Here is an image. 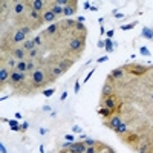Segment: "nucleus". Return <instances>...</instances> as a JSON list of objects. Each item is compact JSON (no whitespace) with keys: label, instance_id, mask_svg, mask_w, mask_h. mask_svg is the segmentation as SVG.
<instances>
[{"label":"nucleus","instance_id":"nucleus-1","mask_svg":"<svg viewBox=\"0 0 153 153\" xmlns=\"http://www.w3.org/2000/svg\"><path fill=\"white\" fill-rule=\"evenodd\" d=\"M49 80H46V72H44L43 68H37L31 75V83H32V87L34 89H40V87H44L46 83Z\"/></svg>","mask_w":153,"mask_h":153},{"label":"nucleus","instance_id":"nucleus-2","mask_svg":"<svg viewBox=\"0 0 153 153\" xmlns=\"http://www.w3.org/2000/svg\"><path fill=\"white\" fill-rule=\"evenodd\" d=\"M86 46V32L84 34H81V37H75V38H72L69 41L68 44V49L72 52H77V54H81L83 49Z\"/></svg>","mask_w":153,"mask_h":153},{"label":"nucleus","instance_id":"nucleus-3","mask_svg":"<svg viewBox=\"0 0 153 153\" xmlns=\"http://www.w3.org/2000/svg\"><path fill=\"white\" fill-rule=\"evenodd\" d=\"M123 68L126 69V72H129V74H132V75H135V77H141L147 71H150V68L142 66V64H127V66H123Z\"/></svg>","mask_w":153,"mask_h":153},{"label":"nucleus","instance_id":"nucleus-4","mask_svg":"<svg viewBox=\"0 0 153 153\" xmlns=\"http://www.w3.org/2000/svg\"><path fill=\"white\" fill-rule=\"evenodd\" d=\"M115 95V86H113V81L107 80L103 86V90H101V100H106L109 97H113Z\"/></svg>","mask_w":153,"mask_h":153},{"label":"nucleus","instance_id":"nucleus-5","mask_svg":"<svg viewBox=\"0 0 153 153\" xmlns=\"http://www.w3.org/2000/svg\"><path fill=\"white\" fill-rule=\"evenodd\" d=\"M123 123H124V121L121 119V117H119V115H117V113H113L112 117L109 118V121H104V126L109 127V129H112V130L115 132Z\"/></svg>","mask_w":153,"mask_h":153},{"label":"nucleus","instance_id":"nucleus-6","mask_svg":"<svg viewBox=\"0 0 153 153\" xmlns=\"http://www.w3.org/2000/svg\"><path fill=\"white\" fill-rule=\"evenodd\" d=\"M25 80H26V74H22V72H17V71H11L9 84L19 86V84H23Z\"/></svg>","mask_w":153,"mask_h":153},{"label":"nucleus","instance_id":"nucleus-7","mask_svg":"<svg viewBox=\"0 0 153 153\" xmlns=\"http://www.w3.org/2000/svg\"><path fill=\"white\" fill-rule=\"evenodd\" d=\"M46 3L48 2H44V0H31V2H28V6H29V9H34L37 12H44Z\"/></svg>","mask_w":153,"mask_h":153},{"label":"nucleus","instance_id":"nucleus-8","mask_svg":"<svg viewBox=\"0 0 153 153\" xmlns=\"http://www.w3.org/2000/svg\"><path fill=\"white\" fill-rule=\"evenodd\" d=\"M126 69L123 68H117V69H113L112 72L109 74V75H107V78H109V80H112V81H115V80H123L124 77H126Z\"/></svg>","mask_w":153,"mask_h":153},{"label":"nucleus","instance_id":"nucleus-9","mask_svg":"<svg viewBox=\"0 0 153 153\" xmlns=\"http://www.w3.org/2000/svg\"><path fill=\"white\" fill-rule=\"evenodd\" d=\"M117 97H109V98H106V100H101V107H106V109H109V110H113L117 109V106H119V104H117Z\"/></svg>","mask_w":153,"mask_h":153},{"label":"nucleus","instance_id":"nucleus-10","mask_svg":"<svg viewBox=\"0 0 153 153\" xmlns=\"http://www.w3.org/2000/svg\"><path fill=\"white\" fill-rule=\"evenodd\" d=\"M9 78H11V72L6 66H2L0 68V86H5L6 83H9Z\"/></svg>","mask_w":153,"mask_h":153},{"label":"nucleus","instance_id":"nucleus-11","mask_svg":"<svg viewBox=\"0 0 153 153\" xmlns=\"http://www.w3.org/2000/svg\"><path fill=\"white\" fill-rule=\"evenodd\" d=\"M77 5H78V2H75V0L69 2L68 5L64 6V9H63V15H64V17H71V15L75 14V12H77Z\"/></svg>","mask_w":153,"mask_h":153},{"label":"nucleus","instance_id":"nucleus-12","mask_svg":"<svg viewBox=\"0 0 153 153\" xmlns=\"http://www.w3.org/2000/svg\"><path fill=\"white\" fill-rule=\"evenodd\" d=\"M71 153H86V150H87V146H86L84 142H74L71 148H68Z\"/></svg>","mask_w":153,"mask_h":153},{"label":"nucleus","instance_id":"nucleus-13","mask_svg":"<svg viewBox=\"0 0 153 153\" xmlns=\"http://www.w3.org/2000/svg\"><path fill=\"white\" fill-rule=\"evenodd\" d=\"M12 58H15L17 61H23L26 58V51H25L23 48H15L14 51H12Z\"/></svg>","mask_w":153,"mask_h":153},{"label":"nucleus","instance_id":"nucleus-14","mask_svg":"<svg viewBox=\"0 0 153 153\" xmlns=\"http://www.w3.org/2000/svg\"><path fill=\"white\" fill-rule=\"evenodd\" d=\"M25 38H26V34L23 32L22 28L15 29L14 34H12V43H20V41H25Z\"/></svg>","mask_w":153,"mask_h":153},{"label":"nucleus","instance_id":"nucleus-15","mask_svg":"<svg viewBox=\"0 0 153 153\" xmlns=\"http://www.w3.org/2000/svg\"><path fill=\"white\" fill-rule=\"evenodd\" d=\"M12 8H14V14L22 15L23 12H25V9H26V8H29V6H28V2H15Z\"/></svg>","mask_w":153,"mask_h":153},{"label":"nucleus","instance_id":"nucleus-16","mask_svg":"<svg viewBox=\"0 0 153 153\" xmlns=\"http://www.w3.org/2000/svg\"><path fill=\"white\" fill-rule=\"evenodd\" d=\"M63 74H64V72L61 71V68H60L58 64H57V66H54V68H51V77H49V81H54L55 78L61 77Z\"/></svg>","mask_w":153,"mask_h":153},{"label":"nucleus","instance_id":"nucleus-17","mask_svg":"<svg viewBox=\"0 0 153 153\" xmlns=\"http://www.w3.org/2000/svg\"><path fill=\"white\" fill-rule=\"evenodd\" d=\"M72 64H74V60H72V58H63V60L58 63V66L61 68V71H63V72L69 71V69L72 68Z\"/></svg>","mask_w":153,"mask_h":153},{"label":"nucleus","instance_id":"nucleus-18","mask_svg":"<svg viewBox=\"0 0 153 153\" xmlns=\"http://www.w3.org/2000/svg\"><path fill=\"white\" fill-rule=\"evenodd\" d=\"M41 17H43V22H46V23H51V22H54V20L57 19V15L54 14V12L51 11V9H46L41 14Z\"/></svg>","mask_w":153,"mask_h":153},{"label":"nucleus","instance_id":"nucleus-19","mask_svg":"<svg viewBox=\"0 0 153 153\" xmlns=\"http://www.w3.org/2000/svg\"><path fill=\"white\" fill-rule=\"evenodd\" d=\"M22 48H23L26 52H31V51H34V49H37L35 43H34V38H31V40H25V41H23V44H22Z\"/></svg>","mask_w":153,"mask_h":153},{"label":"nucleus","instance_id":"nucleus-20","mask_svg":"<svg viewBox=\"0 0 153 153\" xmlns=\"http://www.w3.org/2000/svg\"><path fill=\"white\" fill-rule=\"evenodd\" d=\"M124 141H126L127 144H130V146H133L135 142L139 141V135L138 133H127V136L124 138Z\"/></svg>","mask_w":153,"mask_h":153},{"label":"nucleus","instance_id":"nucleus-21","mask_svg":"<svg viewBox=\"0 0 153 153\" xmlns=\"http://www.w3.org/2000/svg\"><path fill=\"white\" fill-rule=\"evenodd\" d=\"M115 133H117V135H119V136H124V135L130 133V129H129V126H127L126 123H123L121 126H119L118 129L115 130Z\"/></svg>","mask_w":153,"mask_h":153},{"label":"nucleus","instance_id":"nucleus-22","mask_svg":"<svg viewBox=\"0 0 153 153\" xmlns=\"http://www.w3.org/2000/svg\"><path fill=\"white\" fill-rule=\"evenodd\" d=\"M14 71H17V72H22V74H26L28 72V61L26 60H23V61H19L17 66H15V69Z\"/></svg>","mask_w":153,"mask_h":153},{"label":"nucleus","instance_id":"nucleus-23","mask_svg":"<svg viewBox=\"0 0 153 153\" xmlns=\"http://www.w3.org/2000/svg\"><path fill=\"white\" fill-rule=\"evenodd\" d=\"M49 9H51L54 14L57 15V17H60V15H63V9H64V8H63V6H60V5H57L55 2H52V6L49 8Z\"/></svg>","mask_w":153,"mask_h":153},{"label":"nucleus","instance_id":"nucleus-24","mask_svg":"<svg viewBox=\"0 0 153 153\" xmlns=\"http://www.w3.org/2000/svg\"><path fill=\"white\" fill-rule=\"evenodd\" d=\"M98 113H100L101 117H104V118H110V117L113 115V112H112V110L106 109V107H100V109H98Z\"/></svg>","mask_w":153,"mask_h":153},{"label":"nucleus","instance_id":"nucleus-25","mask_svg":"<svg viewBox=\"0 0 153 153\" xmlns=\"http://www.w3.org/2000/svg\"><path fill=\"white\" fill-rule=\"evenodd\" d=\"M141 35L148 38V40H153V29H150V28H144V29L141 31Z\"/></svg>","mask_w":153,"mask_h":153},{"label":"nucleus","instance_id":"nucleus-26","mask_svg":"<svg viewBox=\"0 0 153 153\" xmlns=\"http://www.w3.org/2000/svg\"><path fill=\"white\" fill-rule=\"evenodd\" d=\"M115 44H117V43H113L112 38H106V40H104V46H106V51H107V52H112Z\"/></svg>","mask_w":153,"mask_h":153},{"label":"nucleus","instance_id":"nucleus-27","mask_svg":"<svg viewBox=\"0 0 153 153\" xmlns=\"http://www.w3.org/2000/svg\"><path fill=\"white\" fill-rule=\"evenodd\" d=\"M84 144L87 147H97L98 146V141H95V139H92V138H86L84 139Z\"/></svg>","mask_w":153,"mask_h":153},{"label":"nucleus","instance_id":"nucleus-28","mask_svg":"<svg viewBox=\"0 0 153 153\" xmlns=\"http://www.w3.org/2000/svg\"><path fill=\"white\" fill-rule=\"evenodd\" d=\"M57 31H58V25L55 23V25H51V26L48 28V31H46V32H48L49 35H54V34H55Z\"/></svg>","mask_w":153,"mask_h":153},{"label":"nucleus","instance_id":"nucleus-29","mask_svg":"<svg viewBox=\"0 0 153 153\" xmlns=\"http://www.w3.org/2000/svg\"><path fill=\"white\" fill-rule=\"evenodd\" d=\"M17 63H19V61L15 60V58H12V57H11V58L6 61V66H9V68L12 69V71H14V69H15V66H17Z\"/></svg>","mask_w":153,"mask_h":153},{"label":"nucleus","instance_id":"nucleus-30","mask_svg":"<svg viewBox=\"0 0 153 153\" xmlns=\"http://www.w3.org/2000/svg\"><path fill=\"white\" fill-rule=\"evenodd\" d=\"M35 69H37L35 61H34V60H29V61H28V72H34Z\"/></svg>","mask_w":153,"mask_h":153},{"label":"nucleus","instance_id":"nucleus-31","mask_svg":"<svg viewBox=\"0 0 153 153\" xmlns=\"http://www.w3.org/2000/svg\"><path fill=\"white\" fill-rule=\"evenodd\" d=\"M74 31H81L83 34H84V32H86V26H84V25H83V23L77 22V25H75V29H74Z\"/></svg>","mask_w":153,"mask_h":153},{"label":"nucleus","instance_id":"nucleus-32","mask_svg":"<svg viewBox=\"0 0 153 153\" xmlns=\"http://www.w3.org/2000/svg\"><path fill=\"white\" fill-rule=\"evenodd\" d=\"M37 55H38V48L34 49V51H31V52H28V57H29L31 60H35V58H37Z\"/></svg>","mask_w":153,"mask_h":153},{"label":"nucleus","instance_id":"nucleus-33","mask_svg":"<svg viewBox=\"0 0 153 153\" xmlns=\"http://www.w3.org/2000/svg\"><path fill=\"white\" fill-rule=\"evenodd\" d=\"M139 54H141V55H144V57H150V51H148L147 48H144V46L139 48Z\"/></svg>","mask_w":153,"mask_h":153},{"label":"nucleus","instance_id":"nucleus-34","mask_svg":"<svg viewBox=\"0 0 153 153\" xmlns=\"http://www.w3.org/2000/svg\"><path fill=\"white\" fill-rule=\"evenodd\" d=\"M135 26H136V22L130 23V25H123V26H121V29H124V31H129V29H133Z\"/></svg>","mask_w":153,"mask_h":153},{"label":"nucleus","instance_id":"nucleus-35","mask_svg":"<svg viewBox=\"0 0 153 153\" xmlns=\"http://www.w3.org/2000/svg\"><path fill=\"white\" fill-rule=\"evenodd\" d=\"M41 41H43V40H41V35H37V37H34V43H35V46H37V48H40L41 44H43Z\"/></svg>","mask_w":153,"mask_h":153},{"label":"nucleus","instance_id":"nucleus-36","mask_svg":"<svg viewBox=\"0 0 153 153\" xmlns=\"http://www.w3.org/2000/svg\"><path fill=\"white\" fill-rule=\"evenodd\" d=\"M54 92H55V89H46V90H43V95H44V97H52V95H54Z\"/></svg>","mask_w":153,"mask_h":153},{"label":"nucleus","instance_id":"nucleus-37","mask_svg":"<svg viewBox=\"0 0 153 153\" xmlns=\"http://www.w3.org/2000/svg\"><path fill=\"white\" fill-rule=\"evenodd\" d=\"M55 3H57V5H60V6H66V5H68V3H69V0H55Z\"/></svg>","mask_w":153,"mask_h":153},{"label":"nucleus","instance_id":"nucleus-38","mask_svg":"<svg viewBox=\"0 0 153 153\" xmlns=\"http://www.w3.org/2000/svg\"><path fill=\"white\" fill-rule=\"evenodd\" d=\"M8 124H9L11 127H15V126H19V119H9Z\"/></svg>","mask_w":153,"mask_h":153},{"label":"nucleus","instance_id":"nucleus-39","mask_svg":"<svg viewBox=\"0 0 153 153\" xmlns=\"http://www.w3.org/2000/svg\"><path fill=\"white\" fill-rule=\"evenodd\" d=\"M72 132H74V133H81V127L80 126H74L72 127Z\"/></svg>","mask_w":153,"mask_h":153},{"label":"nucleus","instance_id":"nucleus-40","mask_svg":"<svg viewBox=\"0 0 153 153\" xmlns=\"http://www.w3.org/2000/svg\"><path fill=\"white\" fill-rule=\"evenodd\" d=\"M86 153H98V150H97V147H87Z\"/></svg>","mask_w":153,"mask_h":153},{"label":"nucleus","instance_id":"nucleus-41","mask_svg":"<svg viewBox=\"0 0 153 153\" xmlns=\"http://www.w3.org/2000/svg\"><path fill=\"white\" fill-rule=\"evenodd\" d=\"M72 144H74L72 141H68V142H64L63 146H61V148H71V146H72Z\"/></svg>","mask_w":153,"mask_h":153},{"label":"nucleus","instance_id":"nucleus-42","mask_svg":"<svg viewBox=\"0 0 153 153\" xmlns=\"http://www.w3.org/2000/svg\"><path fill=\"white\" fill-rule=\"evenodd\" d=\"M106 34H107V38H112L113 34H115V31H113V29H110V31H107Z\"/></svg>","mask_w":153,"mask_h":153},{"label":"nucleus","instance_id":"nucleus-43","mask_svg":"<svg viewBox=\"0 0 153 153\" xmlns=\"http://www.w3.org/2000/svg\"><path fill=\"white\" fill-rule=\"evenodd\" d=\"M93 72H95V68H92V71H90V72L87 74V77H86V80H84V83H86V81H89V78L92 77V74H93Z\"/></svg>","mask_w":153,"mask_h":153},{"label":"nucleus","instance_id":"nucleus-44","mask_svg":"<svg viewBox=\"0 0 153 153\" xmlns=\"http://www.w3.org/2000/svg\"><path fill=\"white\" fill-rule=\"evenodd\" d=\"M107 58H109L107 55H104V57H100V58H98V63H104V61H107Z\"/></svg>","mask_w":153,"mask_h":153},{"label":"nucleus","instance_id":"nucleus-45","mask_svg":"<svg viewBox=\"0 0 153 153\" xmlns=\"http://www.w3.org/2000/svg\"><path fill=\"white\" fill-rule=\"evenodd\" d=\"M74 90H75V92H80V81L75 83V86H74Z\"/></svg>","mask_w":153,"mask_h":153},{"label":"nucleus","instance_id":"nucleus-46","mask_svg":"<svg viewBox=\"0 0 153 153\" xmlns=\"http://www.w3.org/2000/svg\"><path fill=\"white\" fill-rule=\"evenodd\" d=\"M113 14L117 15V19H123L124 17V14H121V12H117V11H113Z\"/></svg>","mask_w":153,"mask_h":153},{"label":"nucleus","instance_id":"nucleus-47","mask_svg":"<svg viewBox=\"0 0 153 153\" xmlns=\"http://www.w3.org/2000/svg\"><path fill=\"white\" fill-rule=\"evenodd\" d=\"M28 127H29V124H28V123H23V124H22V132H25Z\"/></svg>","mask_w":153,"mask_h":153},{"label":"nucleus","instance_id":"nucleus-48","mask_svg":"<svg viewBox=\"0 0 153 153\" xmlns=\"http://www.w3.org/2000/svg\"><path fill=\"white\" fill-rule=\"evenodd\" d=\"M14 117H15V119H22V118H23V115L20 113V112H15V115H14Z\"/></svg>","mask_w":153,"mask_h":153},{"label":"nucleus","instance_id":"nucleus-49","mask_svg":"<svg viewBox=\"0 0 153 153\" xmlns=\"http://www.w3.org/2000/svg\"><path fill=\"white\" fill-rule=\"evenodd\" d=\"M66 97H68V92H63V93H61V97H60V100H61V101H64V100H66Z\"/></svg>","mask_w":153,"mask_h":153},{"label":"nucleus","instance_id":"nucleus-50","mask_svg":"<svg viewBox=\"0 0 153 153\" xmlns=\"http://www.w3.org/2000/svg\"><path fill=\"white\" fill-rule=\"evenodd\" d=\"M0 150H2V153H8V150H6V147L3 146V144H0Z\"/></svg>","mask_w":153,"mask_h":153},{"label":"nucleus","instance_id":"nucleus-51","mask_svg":"<svg viewBox=\"0 0 153 153\" xmlns=\"http://www.w3.org/2000/svg\"><path fill=\"white\" fill-rule=\"evenodd\" d=\"M66 141H74V135H66Z\"/></svg>","mask_w":153,"mask_h":153},{"label":"nucleus","instance_id":"nucleus-52","mask_svg":"<svg viewBox=\"0 0 153 153\" xmlns=\"http://www.w3.org/2000/svg\"><path fill=\"white\" fill-rule=\"evenodd\" d=\"M90 8H92V6H90V3L89 2H84V9H90Z\"/></svg>","mask_w":153,"mask_h":153},{"label":"nucleus","instance_id":"nucleus-53","mask_svg":"<svg viewBox=\"0 0 153 153\" xmlns=\"http://www.w3.org/2000/svg\"><path fill=\"white\" fill-rule=\"evenodd\" d=\"M84 20H86V19H84V17H83V15H80V17H78V19H77V22H80V23H83V22H84Z\"/></svg>","mask_w":153,"mask_h":153},{"label":"nucleus","instance_id":"nucleus-54","mask_svg":"<svg viewBox=\"0 0 153 153\" xmlns=\"http://www.w3.org/2000/svg\"><path fill=\"white\" fill-rule=\"evenodd\" d=\"M43 110H44V112H51V107H49V106H44Z\"/></svg>","mask_w":153,"mask_h":153},{"label":"nucleus","instance_id":"nucleus-55","mask_svg":"<svg viewBox=\"0 0 153 153\" xmlns=\"http://www.w3.org/2000/svg\"><path fill=\"white\" fill-rule=\"evenodd\" d=\"M46 132H48L46 129H40V135H46Z\"/></svg>","mask_w":153,"mask_h":153},{"label":"nucleus","instance_id":"nucleus-56","mask_svg":"<svg viewBox=\"0 0 153 153\" xmlns=\"http://www.w3.org/2000/svg\"><path fill=\"white\" fill-rule=\"evenodd\" d=\"M60 153H71V152H69L68 148H61V152H60Z\"/></svg>","mask_w":153,"mask_h":153},{"label":"nucleus","instance_id":"nucleus-57","mask_svg":"<svg viewBox=\"0 0 153 153\" xmlns=\"http://www.w3.org/2000/svg\"><path fill=\"white\" fill-rule=\"evenodd\" d=\"M104 46V41H98V48H103Z\"/></svg>","mask_w":153,"mask_h":153},{"label":"nucleus","instance_id":"nucleus-58","mask_svg":"<svg viewBox=\"0 0 153 153\" xmlns=\"http://www.w3.org/2000/svg\"><path fill=\"white\" fill-rule=\"evenodd\" d=\"M150 100H152V101H153V92H152V93H150Z\"/></svg>","mask_w":153,"mask_h":153},{"label":"nucleus","instance_id":"nucleus-59","mask_svg":"<svg viewBox=\"0 0 153 153\" xmlns=\"http://www.w3.org/2000/svg\"><path fill=\"white\" fill-rule=\"evenodd\" d=\"M139 153H147V152H144V150H139Z\"/></svg>","mask_w":153,"mask_h":153}]
</instances>
